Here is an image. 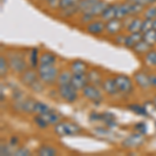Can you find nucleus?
Wrapping results in <instances>:
<instances>
[{
	"label": "nucleus",
	"mask_w": 156,
	"mask_h": 156,
	"mask_svg": "<svg viewBox=\"0 0 156 156\" xmlns=\"http://www.w3.org/2000/svg\"><path fill=\"white\" fill-rule=\"evenodd\" d=\"M51 109L48 104L41 101H36V104H34V114L36 115H43L45 112H49Z\"/></svg>",
	"instance_id": "obj_31"
},
{
	"label": "nucleus",
	"mask_w": 156,
	"mask_h": 156,
	"mask_svg": "<svg viewBox=\"0 0 156 156\" xmlns=\"http://www.w3.org/2000/svg\"><path fill=\"white\" fill-rule=\"evenodd\" d=\"M12 146L11 145H4L1 144V147H0V154L2 156H7V155H12L14 154V151L12 149Z\"/></svg>",
	"instance_id": "obj_38"
},
{
	"label": "nucleus",
	"mask_w": 156,
	"mask_h": 156,
	"mask_svg": "<svg viewBox=\"0 0 156 156\" xmlns=\"http://www.w3.org/2000/svg\"><path fill=\"white\" fill-rule=\"evenodd\" d=\"M115 17H117V4H109L105 9V11L102 12L100 19L104 22H107L112 19H115Z\"/></svg>",
	"instance_id": "obj_18"
},
{
	"label": "nucleus",
	"mask_w": 156,
	"mask_h": 156,
	"mask_svg": "<svg viewBox=\"0 0 156 156\" xmlns=\"http://www.w3.org/2000/svg\"><path fill=\"white\" fill-rule=\"evenodd\" d=\"M153 29L156 30V18L153 20Z\"/></svg>",
	"instance_id": "obj_47"
},
{
	"label": "nucleus",
	"mask_w": 156,
	"mask_h": 156,
	"mask_svg": "<svg viewBox=\"0 0 156 156\" xmlns=\"http://www.w3.org/2000/svg\"><path fill=\"white\" fill-rule=\"evenodd\" d=\"M154 107H155V109H156V106H154Z\"/></svg>",
	"instance_id": "obj_50"
},
{
	"label": "nucleus",
	"mask_w": 156,
	"mask_h": 156,
	"mask_svg": "<svg viewBox=\"0 0 156 156\" xmlns=\"http://www.w3.org/2000/svg\"><path fill=\"white\" fill-rule=\"evenodd\" d=\"M144 62L146 66L148 67H156V50L151 49L147 54L144 55Z\"/></svg>",
	"instance_id": "obj_27"
},
{
	"label": "nucleus",
	"mask_w": 156,
	"mask_h": 156,
	"mask_svg": "<svg viewBox=\"0 0 156 156\" xmlns=\"http://www.w3.org/2000/svg\"><path fill=\"white\" fill-rule=\"evenodd\" d=\"M37 154L40 156H54L57 154V150L48 145H43L37 149Z\"/></svg>",
	"instance_id": "obj_26"
},
{
	"label": "nucleus",
	"mask_w": 156,
	"mask_h": 156,
	"mask_svg": "<svg viewBox=\"0 0 156 156\" xmlns=\"http://www.w3.org/2000/svg\"><path fill=\"white\" fill-rule=\"evenodd\" d=\"M127 1L132 2V3H137V2H138V0H127Z\"/></svg>",
	"instance_id": "obj_48"
},
{
	"label": "nucleus",
	"mask_w": 156,
	"mask_h": 156,
	"mask_svg": "<svg viewBox=\"0 0 156 156\" xmlns=\"http://www.w3.org/2000/svg\"><path fill=\"white\" fill-rule=\"evenodd\" d=\"M28 62H29V67L32 69H37L40 65V56H39V49L37 48H32L29 52V56H28Z\"/></svg>",
	"instance_id": "obj_21"
},
{
	"label": "nucleus",
	"mask_w": 156,
	"mask_h": 156,
	"mask_svg": "<svg viewBox=\"0 0 156 156\" xmlns=\"http://www.w3.org/2000/svg\"><path fill=\"white\" fill-rule=\"evenodd\" d=\"M81 0H60L58 9H66L73 6H77Z\"/></svg>",
	"instance_id": "obj_33"
},
{
	"label": "nucleus",
	"mask_w": 156,
	"mask_h": 156,
	"mask_svg": "<svg viewBox=\"0 0 156 156\" xmlns=\"http://www.w3.org/2000/svg\"><path fill=\"white\" fill-rule=\"evenodd\" d=\"M101 87L103 90L106 93L108 96H115V95H117L118 93H119V90H118L115 78H112V77L105 78V79L103 80V83Z\"/></svg>",
	"instance_id": "obj_12"
},
{
	"label": "nucleus",
	"mask_w": 156,
	"mask_h": 156,
	"mask_svg": "<svg viewBox=\"0 0 156 156\" xmlns=\"http://www.w3.org/2000/svg\"><path fill=\"white\" fill-rule=\"evenodd\" d=\"M18 144H19V138L17 136H12L11 140H9V145H11L12 147H16Z\"/></svg>",
	"instance_id": "obj_45"
},
{
	"label": "nucleus",
	"mask_w": 156,
	"mask_h": 156,
	"mask_svg": "<svg viewBox=\"0 0 156 156\" xmlns=\"http://www.w3.org/2000/svg\"><path fill=\"white\" fill-rule=\"evenodd\" d=\"M80 132H81V128L73 122H62V121H60L54 126V133L58 136L76 135Z\"/></svg>",
	"instance_id": "obj_4"
},
{
	"label": "nucleus",
	"mask_w": 156,
	"mask_h": 156,
	"mask_svg": "<svg viewBox=\"0 0 156 156\" xmlns=\"http://www.w3.org/2000/svg\"><path fill=\"white\" fill-rule=\"evenodd\" d=\"M99 0H81L78 4V9H79L80 14H85V12H89L90 9H92L95 4Z\"/></svg>",
	"instance_id": "obj_24"
},
{
	"label": "nucleus",
	"mask_w": 156,
	"mask_h": 156,
	"mask_svg": "<svg viewBox=\"0 0 156 156\" xmlns=\"http://www.w3.org/2000/svg\"><path fill=\"white\" fill-rule=\"evenodd\" d=\"M144 18L150 20L156 18V5H149L144 9Z\"/></svg>",
	"instance_id": "obj_35"
},
{
	"label": "nucleus",
	"mask_w": 156,
	"mask_h": 156,
	"mask_svg": "<svg viewBox=\"0 0 156 156\" xmlns=\"http://www.w3.org/2000/svg\"><path fill=\"white\" fill-rule=\"evenodd\" d=\"M143 40V32H132L126 36V40H125V45L124 46L128 49H133V47L137 44L138 42H140Z\"/></svg>",
	"instance_id": "obj_15"
},
{
	"label": "nucleus",
	"mask_w": 156,
	"mask_h": 156,
	"mask_svg": "<svg viewBox=\"0 0 156 156\" xmlns=\"http://www.w3.org/2000/svg\"><path fill=\"white\" fill-rule=\"evenodd\" d=\"M40 79L47 85H52L56 83L57 77H58V70L55 65H39L37 67Z\"/></svg>",
	"instance_id": "obj_2"
},
{
	"label": "nucleus",
	"mask_w": 156,
	"mask_h": 156,
	"mask_svg": "<svg viewBox=\"0 0 156 156\" xmlns=\"http://www.w3.org/2000/svg\"><path fill=\"white\" fill-rule=\"evenodd\" d=\"M34 104H36V101L34 99H25L21 104V110L26 114H32L34 109Z\"/></svg>",
	"instance_id": "obj_28"
},
{
	"label": "nucleus",
	"mask_w": 156,
	"mask_h": 156,
	"mask_svg": "<svg viewBox=\"0 0 156 156\" xmlns=\"http://www.w3.org/2000/svg\"><path fill=\"white\" fill-rule=\"evenodd\" d=\"M34 123H36L37 126L39 128H41V129H45V128H47L49 126L48 123L44 120V118H43L41 115H34Z\"/></svg>",
	"instance_id": "obj_36"
},
{
	"label": "nucleus",
	"mask_w": 156,
	"mask_h": 156,
	"mask_svg": "<svg viewBox=\"0 0 156 156\" xmlns=\"http://www.w3.org/2000/svg\"><path fill=\"white\" fill-rule=\"evenodd\" d=\"M128 109H130L131 112H133L134 114H136L138 115H143V117H148L149 115L146 107L140 104H129L128 105Z\"/></svg>",
	"instance_id": "obj_30"
},
{
	"label": "nucleus",
	"mask_w": 156,
	"mask_h": 156,
	"mask_svg": "<svg viewBox=\"0 0 156 156\" xmlns=\"http://www.w3.org/2000/svg\"><path fill=\"white\" fill-rule=\"evenodd\" d=\"M72 76H73V73L71 71L65 70V71L60 72L59 74H58V77H57L56 84L57 85H62V84H69V83H71Z\"/></svg>",
	"instance_id": "obj_23"
},
{
	"label": "nucleus",
	"mask_w": 156,
	"mask_h": 156,
	"mask_svg": "<svg viewBox=\"0 0 156 156\" xmlns=\"http://www.w3.org/2000/svg\"><path fill=\"white\" fill-rule=\"evenodd\" d=\"M93 20H95V17L92 16L90 14H81V22L82 23L89 24L90 22H92Z\"/></svg>",
	"instance_id": "obj_42"
},
{
	"label": "nucleus",
	"mask_w": 156,
	"mask_h": 156,
	"mask_svg": "<svg viewBox=\"0 0 156 156\" xmlns=\"http://www.w3.org/2000/svg\"><path fill=\"white\" fill-rule=\"evenodd\" d=\"M134 129L136 130V132L143 133V134H145V133L147 132V126H146V124H145V123H143V122L138 123V124H135L134 125Z\"/></svg>",
	"instance_id": "obj_41"
},
{
	"label": "nucleus",
	"mask_w": 156,
	"mask_h": 156,
	"mask_svg": "<svg viewBox=\"0 0 156 156\" xmlns=\"http://www.w3.org/2000/svg\"><path fill=\"white\" fill-rule=\"evenodd\" d=\"M153 46H151L150 44H148L147 42H145L144 40H142L140 42H138L136 45H135L134 47H133L132 51L134 52L136 55H140V56H142V55H146L148 53V52L150 51L151 49H152Z\"/></svg>",
	"instance_id": "obj_16"
},
{
	"label": "nucleus",
	"mask_w": 156,
	"mask_h": 156,
	"mask_svg": "<svg viewBox=\"0 0 156 156\" xmlns=\"http://www.w3.org/2000/svg\"><path fill=\"white\" fill-rule=\"evenodd\" d=\"M9 62H7V58L3 55L0 56V75L1 77H4L6 76L7 74V71H9Z\"/></svg>",
	"instance_id": "obj_34"
},
{
	"label": "nucleus",
	"mask_w": 156,
	"mask_h": 156,
	"mask_svg": "<svg viewBox=\"0 0 156 156\" xmlns=\"http://www.w3.org/2000/svg\"><path fill=\"white\" fill-rule=\"evenodd\" d=\"M123 29H124V25H123V20L121 19L115 18L105 22V34L107 36L114 37L120 34Z\"/></svg>",
	"instance_id": "obj_10"
},
{
	"label": "nucleus",
	"mask_w": 156,
	"mask_h": 156,
	"mask_svg": "<svg viewBox=\"0 0 156 156\" xmlns=\"http://www.w3.org/2000/svg\"><path fill=\"white\" fill-rule=\"evenodd\" d=\"M47 4H48V6L50 9H56L59 7V2L60 0H46Z\"/></svg>",
	"instance_id": "obj_43"
},
{
	"label": "nucleus",
	"mask_w": 156,
	"mask_h": 156,
	"mask_svg": "<svg viewBox=\"0 0 156 156\" xmlns=\"http://www.w3.org/2000/svg\"><path fill=\"white\" fill-rule=\"evenodd\" d=\"M155 31H156V30H155Z\"/></svg>",
	"instance_id": "obj_51"
},
{
	"label": "nucleus",
	"mask_w": 156,
	"mask_h": 156,
	"mask_svg": "<svg viewBox=\"0 0 156 156\" xmlns=\"http://www.w3.org/2000/svg\"><path fill=\"white\" fill-rule=\"evenodd\" d=\"M115 83H117L118 90H119V93H121V94L128 95L133 92L132 80L129 76L124 74H119L115 77Z\"/></svg>",
	"instance_id": "obj_7"
},
{
	"label": "nucleus",
	"mask_w": 156,
	"mask_h": 156,
	"mask_svg": "<svg viewBox=\"0 0 156 156\" xmlns=\"http://www.w3.org/2000/svg\"><path fill=\"white\" fill-rule=\"evenodd\" d=\"M85 31L90 36L99 37L105 32V22L103 20H93L85 26Z\"/></svg>",
	"instance_id": "obj_9"
},
{
	"label": "nucleus",
	"mask_w": 156,
	"mask_h": 156,
	"mask_svg": "<svg viewBox=\"0 0 156 156\" xmlns=\"http://www.w3.org/2000/svg\"><path fill=\"white\" fill-rule=\"evenodd\" d=\"M108 5H109V4H108L107 2L103 1V0H99V1L90 9V12H85V14H90L92 16H94L95 18H96V17H100Z\"/></svg>",
	"instance_id": "obj_17"
},
{
	"label": "nucleus",
	"mask_w": 156,
	"mask_h": 156,
	"mask_svg": "<svg viewBox=\"0 0 156 156\" xmlns=\"http://www.w3.org/2000/svg\"><path fill=\"white\" fill-rule=\"evenodd\" d=\"M57 93L58 96L67 103H74L78 98V90L71 83L57 85Z\"/></svg>",
	"instance_id": "obj_5"
},
{
	"label": "nucleus",
	"mask_w": 156,
	"mask_h": 156,
	"mask_svg": "<svg viewBox=\"0 0 156 156\" xmlns=\"http://www.w3.org/2000/svg\"><path fill=\"white\" fill-rule=\"evenodd\" d=\"M143 40L145 42H147L148 44H150L151 46L156 44V31L154 29H151L149 31L143 34Z\"/></svg>",
	"instance_id": "obj_32"
},
{
	"label": "nucleus",
	"mask_w": 156,
	"mask_h": 156,
	"mask_svg": "<svg viewBox=\"0 0 156 156\" xmlns=\"http://www.w3.org/2000/svg\"><path fill=\"white\" fill-rule=\"evenodd\" d=\"M101 121H103L104 124L108 127H115L117 125L115 118L112 112H103V114H101Z\"/></svg>",
	"instance_id": "obj_29"
},
{
	"label": "nucleus",
	"mask_w": 156,
	"mask_h": 156,
	"mask_svg": "<svg viewBox=\"0 0 156 156\" xmlns=\"http://www.w3.org/2000/svg\"><path fill=\"white\" fill-rule=\"evenodd\" d=\"M144 143H145L144 134L140 132H135L125 138L122 142V146L123 148H126V149H134V148L140 147Z\"/></svg>",
	"instance_id": "obj_8"
},
{
	"label": "nucleus",
	"mask_w": 156,
	"mask_h": 156,
	"mask_svg": "<svg viewBox=\"0 0 156 156\" xmlns=\"http://www.w3.org/2000/svg\"><path fill=\"white\" fill-rule=\"evenodd\" d=\"M41 115L44 118V120L48 123V125H53V126H55L57 123L60 122V115L58 114H56V112L52 109H50L49 112H45V114H43Z\"/></svg>",
	"instance_id": "obj_20"
},
{
	"label": "nucleus",
	"mask_w": 156,
	"mask_h": 156,
	"mask_svg": "<svg viewBox=\"0 0 156 156\" xmlns=\"http://www.w3.org/2000/svg\"><path fill=\"white\" fill-rule=\"evenodd\" d=\"M150 81L152 87H156V74H150Z\"/></svg>",
	"instance_id": "obj_46"
},
{
	"label": "nucleus",
	"mask_w": 156,
	"mask_h": 156,
	"mask_svg": "<svg viewBox=\"0 0 156 156\" xmlns=\"http://www.w3.org/2000/svg\"><path fill=\"white\" fill-rule=\"evenodd\" d=\"M71 84L78 90H82L85 85L89 84V78L87 74H73Z\"/></svg>",
	"instance_id": "obj_13"
},
{
	"label": "nucleus",
	"mask_w": 156,
	"mask_h": 156,
	"mask_svg": "<svg viewBox=\"0 0 156 156\" xmlns=\"http://www.w3.org/2000/svg\"><path fill=\"white\" fill-rule=\"evenodd\" d=\"M151 29H153V20L144 18L143 24H142V30H140V31H142L143 34H145V32L149 31Z\"/></svg>",
	"instance_id": "obj_37"
},
{
	"label": "nucleus",
	"mask_w": 156,
	"mask_h": 156,
	"mask_svg": "<svg viewBox=\"0 0 156 156\" xmlns=\"http://www.w3.org/2000/svg\"><path fill=\"white\" fill-rule=\"evenodd\" d=\"M31 154V152L29 151V149H27L26 147H19L18 149H16L14 151V154L16 156H28Z\"/></svg>",
	"instance_id": "obj_39"
},
{
	"label": "nucleus",
	"mask_w": 156,
	"mask_h": 156,
	"mask_svg": "<svg viewBox=\"0 0 156 156\" xmlns=\"http://www.w3.org/2000/svg\"><path fill=\"white\" fill-rule=\"evenodd\" d=\"M133 79H134L135 83L142 90H149L152 84L150 81V75L147 74L144 71H137L133 75Z\"/></svg>",
	"instance_id": "obj_11"
},
{
	"label": "nucleus",
	"mask_w": 156,
	"mask_h": 156,
	"mask_svg": "<svg viewBox=\"0 0 156 156\" xmlns=\"http://www.w3.org/2000/svg\"><path fill=\"white\" fill-rule=\"evenodd\" d=\"M20 81L24 85L28 87L29 89H31L34 92H42L45 84L40 79L37 70L36 71V69H32V68L25 70L22 74H20Z\"/></svg>",
	"instance_id": "obj_1"
},
{
	"label": "nucleus",
	"mask_w": 156,
	"mask_h": 156,
	"mask_svg": "<svg viewBox=\"0 0 156 156\" xmlns=\"http://www.w3.org/2000/svg\"><path fill=\"white\" fill-rule=\"evenodd\" d=\"M56 62V56L52 52H43L40 55V65H55Z\"/></svg>",
	"instance_id": "obj_22"
},
{
	"label": "nucleus",
	"mask_w": 156,
	"mask_h": 156,
	"mask_svg": "<svg viewBox=\"0 0 156 156\" xmlns=\"http://www.w3.org/2000/svg\"><path fill=\"white\" fill-rule=\"evenodd\" d=\"M70 71L73 74H87L89 72L87 64L81 59H74L70 65Z\"/></svg>",
	"instance_id": "obj_14"
},
{
	"label": "nucleus",
	"mask_w": 156,
	"mask_h": 156,
	"mask_svg": "<svg viewBox=\"0 0 156 156\" xmlns=\"http://www.w3.org/2000/svg\"><path fill=\"white\" fill-rule=\"evenodd\" d=\"M40 1H46V0H40Z\"/></svg>",
	"instance_id": "obj_49"
},
{
	"label": "nucleus",
	"mask_w": 156,
	"mask_h": 156,
	"mask_svg": "<svg viewBox=\"0 0 156 156\" xmlns=\"http://www.w3.org/2000/svg\"><path fill=\"white\" fill-rule=\"evenodd\" d=\"M9 62V69L17 74H22L25 70H27V64L24 58V55L19 52H12L6 56Z\"/></svg>",
	"instance_id": "obj_3"
},
{
	"label": "nucleus",
	"mask_w": 156,
	"mask_h": 156,
	"mask_svg": "<svg viewBox=\"0 0 156 156\" xmlns=\"http://www.w3.org/2000/svg\"><path fill=\"white\" fill-rule=\"evenodd\" d=\"M114 37V43L118 46H121V45H125V40H126V36L123 34H118L115 36L112 37Z\"/></svg>",
	"instance_id": "obj_40"
},
{
	"label": "nucleus",
	"mask_w": 156,
	"mask_h": 156,
	"mask_svg": "<svg viewBox=\"0 0 156 156\" xmlns=\"http://www.w3.org/2000/svg\"><path fill=\"white\" fill-rule=\"evenodd\" d=\"M82 96L89 101L93 102L94 104H100L103 101V96L98 87L94 84L89 83L82 89Z\"/></svg>",
	"instance_id": "obj_6"
},
{
	"label": "nucleus",
	"mask_w": 156,
	"mask_h": 156,
	"mask_svg": "<svg viewBox=\"0 0 156 156\" xmlns=\"http://www.w3.org/2000/svg\"><path fill=\"white\" fill-rule=\"evenodd\" d=\"M90 120L93 121V122L101 121V114H98V112H92L90 115Z\"/></svg>",
	"instance_id": "obj_44"
},
{
	"label": "nucleus",
	"mask_w": 156,
	"mask_h": 156,
	"mask_svg": "<svg viewBox=\"0 0 156 156\" xmlns=\"http://www.w3.org/2000/svg\"><path fill=\"white\" fill-rule=\"evenodd\" d=\"M143 20L144 19H140V17L135 16L134 18L132 19L131 23L129 24V26L127 27V31L129 34H132V32H138L142 30V24H143Z\"/></svg>",
	"instance_id": "obj_25"
},
{
	"label": "nucleus",
	"mask_w": 156,
	"mask_h": 156,
	"mask_svg": "<svg viewBox=\"0 0 156 156\" xmlns=\"http://www.w3.org/2000/svg\"><path fill=\"white\" fill-rule=\"evenodd\" d=\"M87 78H89V83L94 84L96 87L102 85L103 80H104L102 78L101 73L96 71V70H90V71L87 72Z\"/></svg>",
	"instance_id": "obj_19"
}]
</instances>
